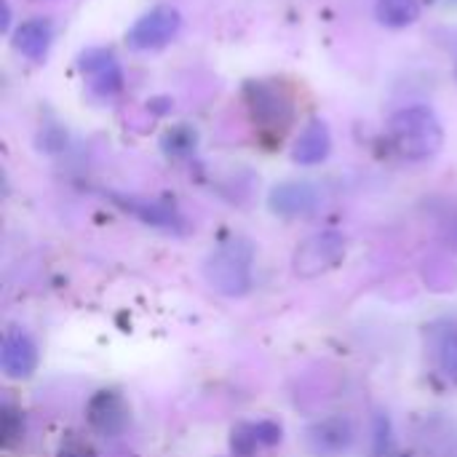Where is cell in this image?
Listing matches in <instances>:
<instances>
[{"mask_svg":"<svg viewBox=\"0 0 457 457\" xmlns=\"http://www.w3.org/2000/svg\"><path fill=\"white\" fill-rule=\"evenodd\" d=\"M388 134L394 147L410 161H426L442 150L445 129L436 112L426 104H412L391 115Z\"/></svg>","mask_w":457,"mask_h":457,"instance_id":"1","label":"cell"},{"mask_svg":"<svg viewBox=\"0 0 457 457\" xmlns=\"http://www.w3.org/2000/svg\"><path fill=\"white\" fill-rule=\"evenodd\" d=\"M244 104L252 123L268 134H284L295 120V99L276 80H246Z\"/></svg>","mask_w":457,"mask_h":457,"instance_id":"2","label":"cell"},{"mask_svg":"<svg viewBox=\"0 0 457 457\" xmlns=\"http://www.w3.org/2000/svg\"><path fill=\"white\" fill-rule=\"evenodd\" d=\"M179 27H182V16L177 8L155 5L131 24V29L126 32V40L134 51H155V48H163L169 40H174Z\"/></svg>","mask_w":457,"mask_h":457,"instance_id":"3","label":"cell"},{"mask_svg":"<svg viewBox=\"0 0 457 457\" xmlns=\"http://www.w3.org/2000/svg\"><path fill=\"white\" fill-rule=\"evenodd\" d=\"M345 254V238L337 230H324L311 236L305 244H300L295 254V273L303 278H313L324 270H332Z\"/></svg>","mask_w":457,"mask_h":457,"instance_id":"4","label":"cell"},{"mask_svg":"<svg viewBox=\"0 0 457 457\" xmlns=\"http://www.w3.org/2000/svg\"><path fill=\"white\" fill-rule=\"evenodd\" d=\"M249 249L244 244H230L225 249H220L209 265H206V276L214 284V289L225 292V295H241L249 287Z\"/></svg>","mask_w":457,"mask_h":457,"instance_id":"5","label":"cell"},{"mask_svg":"<svg viewBox=\"0 0 457 457\" xmlns=\"http://www.w3.org/2000/svg\"><path fill=\"white\" fill-rule=\"evenodd\" d=\"M78 67L88 78L91 88L102 96H112L123 88L120 62L107 48H86L78 59Z\"/></svg>","mask_w":457,"mask_h":457,"instance_id":"6","label":"cell"},{"mask_svg":"<svg viewBox=\"0 0 457 457\" xmlns=\"http://www.w3.org/2000/svg\"><path fill=\"white\" fill-rule=\"evenodd\" d=\"M88 423L102 436H118L129 426V407L115 391H99L88 402Z\"/></svg>","mask_w":457,"mask_h":457,"instance_id":"7","label":"cell"},{"mask_svg":"<svg viewBox=\"0 0 457 457\" xmlns=\"http://www.w3.org/2000/svg\"><path fill=\"white\" fill-rule=\"evenodd\" d=\"M268 204L281 217H305L319 206V193L308 182H281L270 190Z\"/></svg>","mask_w":457,"mask_h":457,"instance_id":"8","label":"cell"},{"mask_svg":"<svg viewBox=\"0 0 457 457\" xmlns=\"http://www.w3.org/2000/svg\"><path fill=\"white\" fill-rule=\"evenodd\" d=\"M353 442V428L348 420L343 418H329L316 423L308 431V445L316 455L321 457H337L340 453H345Z\"/></svg>","mask_w":457,"mask_h":457,"instance_id":"9","label":"cell"},{"mask_svg":"<svg viewBox=\"0 0 457 457\" xmlns=\"http://www.w3.org/2000/svg\"><path fill=\"white\" fill-rule=\"evenodd\" d=\"M54 40V24L46 16H35L27 19L24 24H19V29L13 32V46L21 56H27L29 62H43L48 56Z\"/></svg>","mask_w":457,"mask_h":457,"instance_id":"10","label":"cell"},{"mask_svg":"<svg viewBox=\"0 0 457 457\" xmlns=\"http://www.w3.org/2000/svg\"><path fill=\"white\" fill-rule=\"evenodd\" d=\"M332 153V134H329V126L319 118H313L303 134L297 137L295 142V150H292V158L300 163V166H316V163H324Z\"/></svg>","mask_w":457,"mask_h":457,"instance_id":"11","label":"cell"},{"mask_svg":"<svg viewBox=\"0 0 457 457\" xmlns=\"http://www.w3.org/2000/svg\"><path fill=\"white\" fill-rule=\"evenodd\" d=\"M3 370L8 378L13 380H21V378H29L37 367V351L32 345V340L21 332H8L3 337Z\"/></svg>","mask_w":457,"mask_h":457,"instance_id":"12","label":"cell"},{"mask_svg":"<svg viewBox=\"0 0 457 457\" xmlns=\"http://www.w3.org/2000/svg\"><path fill=\"white\" fill-rule=\"evenodd\" d=\"M375 13L386 27L402 29L420 19V0H378Z\"/></svg>","mask_w":457,"mask_h":457,"instance_id":"13","label":"cell"},{"mask_svg":"<svg viewBox=\"0 0 457 457\" xmlns=\"http://www.w3.org/2000/svg\"><path fill=\"white\" fill-rule=\"evenodd\" d=\"M126 206H129L134 214H139L145 222H150V225H166V228H171V225L177 222V214H174V209H169V206H163V204L129 201Z\"/></svg>","mask_w":457,"mask_h":457,"instance_id":"14","label":"cell"},{"mask_svg":"<svg viewBox=\"0 0 457 457\" xmlns=\"http://www.w3.org/2000/svg\"><path fill=\"white\" fill-rule=\"evenodd\" d=\"M163 145H166V150H169V153L182 155V153H190V147H195V134H193L190 129L179 126V129H174V131H169V134H166Z\"/></svg>","mask_w":457,"mask_h":457,"instance_id":"15","label":"cell"},{"mask_svg":"<svg viewBox=\"0 0 457 457\" xmlns=\"http://www.w3.org/2000/svg\"><path fill=\"white\" fill-rule=\"evenodd\" d=\"M442 367L447 370V375L457 378V335L445 340V348H442Z\"/></svg>","mask_w":457,"mask_h":457,"instance_id":"16","label":"cell"},{"mask_svg":"<svg viewBox=\"0 0 457 457\" xmlns=\"http://www.w3.org/2000/svg\"><path fill=\"white\" fill-rule=\"evenodd\" d=\"M8 21H11V8L8 0H3V29H8Z\"/></svg>","mask_w":457,"mask_h":457,"instance_id":"17","label":"cell"}]
</instances>
